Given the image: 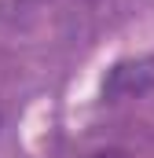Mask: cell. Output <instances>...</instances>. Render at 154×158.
Returning <instances> with one entry per match:
<instances>
[{
    "mask_svg": "<svg viewBox=\"0 0 154 158\" xmlns=\"http://www.w3.org/2000/svg\"><path fill=\"white\" fill-rule=\"evenodd\" d=\"M95 158H128V155H125V151H99Z\"/></svg>",
    "mask_w": 154,
    "mask_h": 158,
    "instance_id": "6da1fadb",
    "label": "cell"
}]
</instances>
